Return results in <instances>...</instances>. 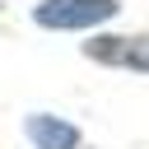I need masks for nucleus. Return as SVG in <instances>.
<instances>
[{"mask_svg": "<svg viewBox=\"0 0 149 149\" xmlns=\"http://www.w3.org/2000/svg\"><path fill=\"white\" fill-rule=\"evenodd\" d=\"M84 56L98 65H121V70L149 74V37H93V42H84Z\"/></svg>", "mask_w": 149, "mask_h": 149, "instance_id": "2", "label": "nucleus"}, {"mask_svg": "<svg viewBox=\"0 0 149 149\" xmlns=\"http://www.w3.org/2000/svg\"><path fill=\"white\" fill-rule=\"evenodd\" d=\"M23 130H28L33 149H79V140H84L74 121L51 116V112H33V116L23 121Z\"/></svg>", "mask_w": 149, "mask_h": 149, "instance_id": "3", "label": "nucleus"}, {"mask_svg": "<svg viewBox=\"0 0 149 149\" xmlns=\"http://www.w3.org/2000/svg\"><path fill=\"white\" fill-rule=\"evenodd\" d=\"M121 14V0H37L33 23L51 33H88Z\"/></svg>", "mask_w": 149, "mask_h": 149, "instance_id": "1", "label": "nucleus"}]
</instances>
